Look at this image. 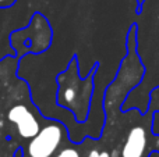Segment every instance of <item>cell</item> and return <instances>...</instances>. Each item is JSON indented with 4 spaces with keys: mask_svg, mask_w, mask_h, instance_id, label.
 Returning <instances> with one entry per match:
<instances>
[{
    "mask_svg": "<svg viewBox=\"0 0 159 157\" xmlns=\"http://www.w3.org/2000/svg\"><path fill=\"white\" fill-rule=\"evenodd\" d=\"M99 63L96 61L85 78L78 72V60L73 57L64 71L56 78L57 82V104L69 110L75 117V121L85 122L89 117L91 100L93 95V77Z\"/></svg>",
    "mask_w": 159,
    "mask_h": 157,
    "instance_id": "cell-1",
    "label": "cell"
},
{
    "mask_svg": "<svg viewBox=\"0 0 159 157\" xmlns=\"http://www.w3.org/2000/svg\"><path fill=\"white\" fill-rule=\"evenodd\" d=\"M64 129L59 122H53L43 127L28 145L30 157H52L60 146Z\"/></svg>",
    "mask_w": 159,
    "mask_h": 157,
    "instance_id": "cell-2",
    "label": "cell"
},
{
    "mask_svg": "<svg viewBox=\"0 0 159 157\" xmlns=\"http://www.w3.org/2000/svg\"><path fill=\"white\" fill-rule=\"evenodd\" d=\"M8 121L17 125V129L21 138L32 139L41 131V124L32 113L24 104H16L7 113Z\"/></svg>",
    "mask_w": 159,
    "mask_h": 157,
    "instance_id": "cell-3",
    "label": "cell"
},
{
    "mask_svg": "<svg viewBox=\"0 0 159 157\" xmlns=\"http://www.w3.org/2000/svg\"><path fill=\"white\" fill-rule=\"evenodd\" d=\"M147 131L143 125H135L130 129L124 142L121 157H143L147 147Z\"/></svg>",
    "mask_w": 159,
    "mask_h": 157,
    "instance_id": "cell-4",
    "label": "cell"
},
{
    "mask_svg": "<svg viewBox=\"0 0 159 157\" xmlns=\"http://www.w3.org/2000/svg\"><path fill=\"white\" fill-rule=\"evenodd\" d=\"M56 157H80V153L74 147H66V149L61 150Z\"/></svg>",
    "mask_w": 159,
    "mask_h": 157,
    "instance_id": "cell-5",
    "label": "cell"
},
{
    "mask_svg": "<svg viewBox=\"0 0 159 157\" xmlns=\"http://www.w3.org/2000/svg\"><path fill=\"white\" fill-rule=\"evenodd\" d=\"M87 157H110L107 152H99V150H91Z\"/></svg>",
    "mask_w": 159,
    "mask_h": 157,
    "instance_id": "cell-6",
    "label": "cell"
},
{
    "mask_svg": "<svg viewBox=\"0 0 159 157\" xmlns=\"http://www.w3.org/2000/svg\"><path fill=\"white\" fill-rule=\"evenodd\" d=\"M17 0H0V8H7L11 7L13 4H16Z\"/></svg>",
    "mask_w": 159,
    "mask_h": 157,
    "instance_id": "cell-7",
    "label": "cell"
}]
</instances>
